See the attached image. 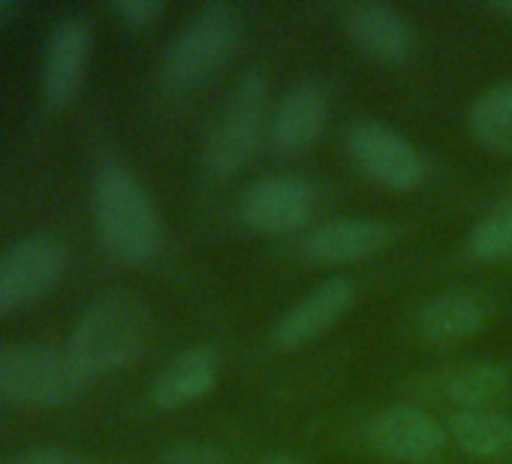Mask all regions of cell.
<instances>
[{"label":"cell","mask_w":512,"mask_h":464,"mask_svg":"<svg viewBox=\"0 0 512 464\" xmlns=\"http://www.w3.org/2000/svg\"><path fill=\"white\" fill-rule=\"evenodd\" d=\"M151 341V308L127 287L100 293L70 332L67 350L94 380L139 362Z\"/></svg>","instance_id":"1"},{"label":"cell","mask_w":512,"mask_h":464,"mask_svg":"<svg viewBox=\"0 0 512 464\" xmlns=\"http://www.w3.org/2000/svg\"><path fill=\"white\" fill-rule=\"evenodd\" d=\"M94 217L103 248L121 263H148L160 248L157 208L136 172L106 157L94 172Z\"/></svg>","instance_id":"2"},{"label":"cell","mask_w":512,"mask_h":464,"mask_svg":"<svg viewBox=\"0 0 512 464\" xmlns=\"http://www.w3.org/2000/svg\"><path fill=\"white\" fill-rule=\"evenodd\" d=\"M91 377L67 347L13 344L0 350V401L16 407H61L88 389Z\"/></svg>","instance_id":"3"},{"label":"cell","mask_w":512,"mask_h":464,"mask_svg":"<svg viewBox=\"0 0 512 464\" xmlns=\"http://www.w3.org/2000/svg\"><path fill=\"white\" fill-rule=\"evenodd\" d=\"M238 19L226 4L199 7L172 37L163 55V82L169 91H193L211 82L235 55Z\"/></svg>","instance_id":"4"},{"label":"cell","mask_w":512,"mask_h":464,"mask_svg":"<svg viewBox=\"0 0 512 464\" xmlns=\"http://www.w3.org/2000/svg\"><path fill=\"white\" fill-rule=\"evenodd\" d=\"M269 85L260 70L244 73L226 94L208 139H205V169L211 178H232L260 145L269 130Z\"/></svg>","instance_id":"5"},{"label":"cell","mask_w":512,"mask_h":464,"mask_svg":"<svg viewBox=\"0 0 512 464\" xmlns=\"http://www.w3.org/2000/svg\"><path fill=\"white\" fill-rule=\"evenodd\" d=\"M70 248L58 232H28L0 251V317L43 299L67 272Z\"/></svg>","instance_id":"6"},{"label":"cell","mask_w":512,"mask_h":464,"mask_svg":"<svg viewBox=\"0 0 512 464\" xmlns=\"http://www.w3.org/2000/svg\"><path fill=\"white\" fill-rule=\"evenodd\" d=\"M91 46H94V31L85 16L67 13L52 25L46 37L43 70H40V91L49 109H64L73 103L91 61Z\"/></svg>","instance_id":"7"},{"label":"cell","mask_w":512,"mask_h":464,"mask_svg":"<svg viewBox=\"0 0 512 464\" xmlns=\"http://www.w3.org/2000/svg\"><path fill=\"white\" fill-rule=\"evenodd\" d=\"M347 148L353 160L380 184L395 190H416L425 181V160L422 154L395 130L359 121L347 130Z\"/></svg>","instance_id":"8"},{"label":"cell","mask_w":512,"mask_h":464,"mask_svg":"<svg viewBox=\"0 0 512 464\" xmlns=\"http://www.w3.org/2000/svg\"><path fill=\"white\" fill-rule=\"evenodd\" d=\"M365 440L377 455L407 464L434 461L446 449V431L440 422L413 404H392L380 410L365 425Z\"/></svg>","instance_id":"9"},{"label":"cell","mask_w":512,"mask_h":464,"mask_svg":"<svg viewBox=\"0 0 512 464\" xmlns=\"http://www.w3.org/2000/svg\"><path fill=\"white\" fill-rule=\"evenodd\" d=\"M317 196L314 190L290 175L263 178L247 187L241 199V217L260 232H272V236H284L299 226H305L314 217Z\"/></svg>","instance_id":"10"},{"label":"cell","mask_w":512,"mask_h":464,"mask_svg":"<svg viewBox=\"0 0 512 464\" xmlns=\"http://www.w3.org/2000/svg\"><path fill=\"white\" fill-rule=\"evenodd\" d=\"M356 287L350 278H329L317 284L305 299H299L275 326L272 338L284 350H299L329 332L353 305Z\"/></svg>","instance_id":"11"},{"label":"cell","mask_w":512,"mask_h":464,"mask_svg":"<svg viewBox=\"0 0 512 464\" xmlns=\"http://www.w3.org/2000/svg\"><path fill=\"white\" fill-rule=\"evenodd\" d=\"M329 97L320 85L302 82L284 94L272 121L269 145L275 154H305L311 151L329 127Z\"/></svg>","instance_id":"12"},{"label":"cell","mask_w":512,"mask_h":464,"mask_svg":"<svg viewBox=\"0 0 512 464\" xmlns=\"http://www.w3.org/2000/svg\"><path fill=\"white\" fill-rule=\"evenodd\" d=\"M344 28L368 58L383 64H401L416 49L413 25L386 4H353L344 13Z\"/></svg>","instance_id":"13"},{"label":"cell","mask_w":512,"mask_h":464,"mask_svg":"<svg viewBox=\"0 0 512 464\" xmlns=\"http://www.w3.org/2000/svg\"><path fill=\"white\" fill-rule=\"evenodd\" d=\"M389 239L392 232L374 217H344L311 232L305 251L320 263H356L380 254Z\"/></svg>","instance_id":"14"},{"label":"cell","mask_w":512,"mask_h":464,"mask_svg":"<svg viewBox=\"0 0 512 464\" xmlns=\"http://www.w3.org/2000/svg\"><path fill=\"white\" fill-rule=\"evenodd\" d=\"M488 320V299L473 290H452L416 314V332L428 344H455L476 335Z\"/></svg>","instance_id":"15"},{"label":"cell","mask_w":512,"mask_h":464,"mask_svg":"<svg viewBox=\"0 0 512 464\" xmlns=\"http://www.w3.org/2000/svg\"><path fill=\"white\" fill-rule=\"evenodd\" d=\"M217 383V356L208 347H187L175 353L154 377L151 398L154 404L175 410L205 398Z\"/></svg>","instance_id":"16"},{"label":"cell","mask_w":512,"mask_h":464,"mask_svg":"<svg viewBox=\"0 0 512 464\" xmlns=\"http://www.w3.org/2000/svg\"><path fill=\"white\" fill-rule=\"evenodd\" d=\"M440 392L461 410H500L512 404V368L479 362L449 374Z\"/></svg>","instance_id":"17"},{"label":"cell","mask_w":512,"mask_h":464,"mask_svg":"<svg viewBox=\"0 0 512 464\" xmlns=\"http://www.w3.org/2000/svg\"><path fill=\"white\" fill-rule=\"evenodd\" d=\"M449 434L467 455L485 461L512 458V416L500 410H458L449 419Z\"/></svg>","instance_id":"18"},{"label":"cell","mask_w":512,"mask_h":464,"mask_svg":"<svg viewBox=\"0 0 512 464\" xmlns=\"http://www.w3.org/2000/svg\"><path fill=\"white\" fill-rule=\"evenodd\" d=\"M470 133L488 154H512V82H500L470 106Z\"/></svg>","instance_id":"19"},{"label":"cell","mask_w":512,"mask_h":464,"mask_svg":"<svg viewBox=\"0 0 512 464\" xmlns=\"http://www.w3.org/2000/svg\"><path fill=\"white\" fill-rule=\"evenodd\" d=\"M467 248L482 263L512 260V211L479 223L476 232L470 236V242H467Z\"/></svg>","instance_id":"20"},{"label":"cell","mask_w":512,"mask_h":464,"mask_svg":"<svg viewBox=\"0 0 512 464\" xmlns=\"http://www.w3.org/2000/svg\"><path fill=\"white\" fill-rule=\"evenodd\" d=\"M163 464H226L223 452H217L208 443H196V440H184L166 449Z\"/></svg>","instance_id":"21"},{"label":"cell","mask_w":512,"mask_h":464,"mask_svg":"<svg viewBox=\"0 0 512 464\" xmlns=\"http://www.w3.org/2000/svg\"><path fill=\"white\" fill-rule=\"evenodd\" d=\"M7 464H91V458L67 446H37V449L16 455Z\"/></svg>","instance_id":"22"},{"label":"cell","mask_w":512,"mask_h":464,"mask_svg":"<svg viewBox=\"0 0 512 464\" xmlns=\"http://www.w3.org/2000/svg\"><path fill=\"white\" fill-rule=\"evenodd\" d=\"M112 10L118 19H124L133 28H148L154 19L163 16L160 0H118V4H112Z\"/></svg>","instance_id":"23"},{"label":"cell","mask_w":512,"mask_h":464,"mask_svg":"<svg viewBox=\"0 0 512 464\" xmlns=\"http://www.w3.org/2000/svg\"><path fill=\"white\" fill-rule=\"evenodd\" d=\"M19 13V4L16 0H0V25H4L7 19H13Z\"/></svg>","instance_id":"24"},{"label":"cell","mask_w":512,"mask_h":464,"mask_svg":"<svg viewBox=\"0 0 512 464\" xmlns=\"http://www.w3.org/2000/svg\"><path fill=\"white\" fill-rule=\"evenodd\" d=\"M260 464H299V461H293V458H287V455H266Z\"/></svg>","instance_id":"25"},{"label":"cell","mask_w":512,"mask_h":464,"mask_svg":"<svg viewBox=\"0 0 512 464\" xmlns=\"http://www.w3.org/2000/svg\"><path fill=\"white\" fill-rule=\"evenodd\" d=\"M494 10H497L500 16H506V19L512 22V0H503V4H497Z\"/></svg>","instance_id":"26"}]
</instances>
